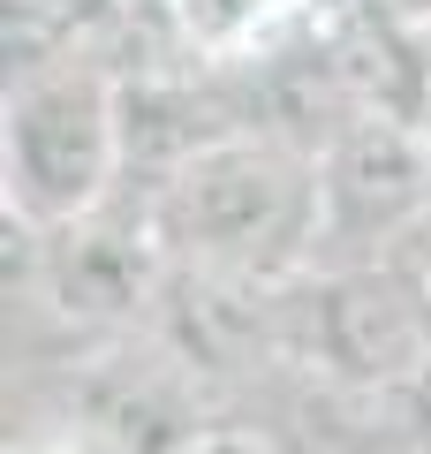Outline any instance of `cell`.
Segmentation results:
<instances>
[{
    "mask_svg": "<svg viewBox=\"0 0 431 454\" xmlns=\"http://www.w3.org/2000/svg\"><path fill=\"white\" fill-rule=\"evenodd\" d=\"M175 265L242 280H303L318 265V160L272 137H220L144 197Z\"/></svg>",
    "mask_w": 431,
    "mask_h": 454,
    "instance_id": "cell-1",
    "label": "cell"
},
{
    "mask_svg": "<svg viewBox=\"0 0 431 454\" xmlns=\"http://www.w3.org/2000/svg\"><path fill=\"white\" fill-rule=\"evenodd\" d=\"M0 175H8V212L31 227H76L129 190L121 68L98 46L31 68V76H8Z\"/></svg>",
    "mask_w": 431,
    "mask_h": 454,
    "instance_id": "cell-2",
    "label": "cell"
},
{
    "mask_svg": "<svg viewBox=\"0 0 431 454\" xmlns=\"http://www.w3.org/2000/svg\"><path fill=\"white\" fill-rule=\"evenodd\" d=\"M295 356L364 394H409L431 364V325L386 265H310L295 280Z\"/></svg>",
    "mask_w": 431,
    "mask_h": 454,
    "instance_id": "cell-3",
    "label": "cell"
},
{
    "mask_svg": "<svg viewBox=\"0 0 431 454\" xmlns=\"http://www.w3.org/2000/svg\"><path fill=\"white\" fill-rule=\"evenodd\" d=\"M431 220V129L356 121L318 160V265H371Z\"/></svg>",
    "mask_w": 431,
    "mask_h": 454,
    "instance_id": "cell-4",
    "label": "cell"
},
{
    "mask_svg": "<svg viewBox=\"0 0 431 454\" xmlns=\"http://www.w3.org/2000/svg\"><path fill=\"white\" fill-rule=\"evenodd\" d=\"M160 23L175 31V46L205 68H227L242 53H257L265 38H280L287 23L310 16V0H152Z\"/></svg>",
    "mask_w": 431,
    "mask_h": 454,
    "instance_id": "cell-5",
    "label": "cell"
},
{
    "mask_svg": "<svg viewBox=\"0 0 431 454\" xmlns=\"http://www.w3.org/2000/svg\"><path fill=\"white\" fill-rule=\"evenodd\" d=\"M310 16H356V23H386V31L431 38V0H310Z\"/></svg>",
    "mask_w": 431,
    "mask_h": 454,
    "instance_id": "cell-6",
    "label": "cell"
},
{
    "mask_svg": "<svg viewBox=\"0 0 431 454\" xmlns=\"http://www.w3.org/2000/svg\"><path fill=\"white\" fill-rule=\"evenodd\" d=\"M190 454H280V447H272L257 424H220V432H205Z\"/></svg>",
    "mask_w": 431,
    "mask_h": 454,
    "instance_id": "cell-7",
    "label": "cell"
},
{
    "mask_svg": "<svg viewBox=\"0 0 431 454\" xmlns=\"http://www.w3.org/2000/svg\"><path fill=\"white\" fill-rule=\"evenodd\" d=\"M401 424H409V454H431V364L409 394H401Z\"/></svg>",
    "mask_w": 431,
    "mask_h": 454,
    "instance_id": "cell-8",
    "label": "cell"
}]
</instances>
